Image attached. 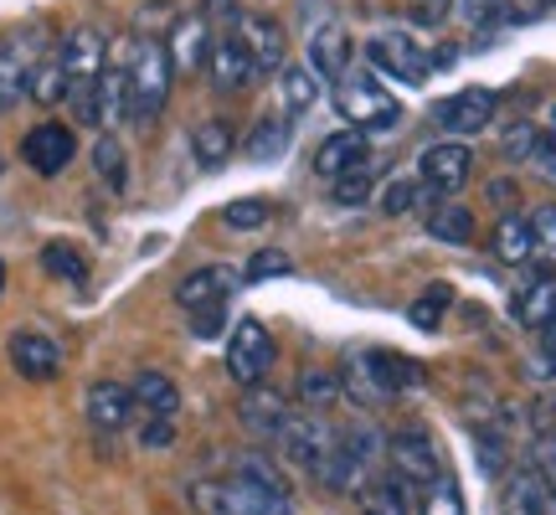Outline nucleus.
I'll use <instances>...</instances> for the list:
<instances>
[{"instance_id": "41", "label": "nucleus", "mask_w": 556, "mask_h": 515, "mask_svg": "<svg viewBox=\"0 0 556 515\" xmlns=\"http://www.w3.org/2000/svg\"><path fill=\"white\" fill-rule=\"evenodd\" d=\"M268 217H274V206L263 197H242V201H232V206H222V222H227L232 233H258V227H268Z\"/></svg>"}, {"instance_id": "1", "label": "nucleus", "mask_w": 556, "mask_h": 515, "mask_svg": "<svg viewBox=\"0 0 556 515\" xmlns=\"http://www.w3.org/2000/svg\"><path fill=\"white\" fill-rule=\"evenodd\" d=\"M170 83H176V62L165 52L160 37H135V58H129V93H135V120L155 124L170 103Z\"/></svg>"}, {"instance_id": "12", "label": "nucleus", "mask_w": 556, "mask_h": 515, "mask_svg": "<svg viewBox=\"0 0 556 515\" xmlns=\"http://www.w3.org/2000/svg\"><path fill=\"white\" fill-rule=\"evenodd\" d=\"M387 454H392V469H397L402 485H428V479L443 475V459H438L433 438L422 434V428H402L392 443H387Z\"/></svg>"}, {"instance_id": "40", "label": "nucleus", "mask_w": 556, "mask_h": 515, "mask_svg": "<svg viewBox=\"0 0 556 515\" xmlns=\"http://www.w3.org/2000/svg\"><path fill=\"white\" fill-rule=\"evenodd\" d=\"M464 21H469L475 32H495V26L520 21V11L510 5V0H464Z\"/></svg>"}, {"instance_id": "7", "label": "nucleus", "mask_w": 556, "mask_h": 515, "mask_svg": "<svg viewBox=\"0 0 556 515\" xmlns=\"http://www.w3.org/2000/svg\"><path fill=\"white\" fill-rule=\"evenodd\" d=\"M41 52H47V32H37V26L0 37V109H16L26 99V78L41 62Z\"/></svg>"}, {"instance_id": "45", "label": "nucleus", "mask_w": 556, "mask_h": 515, "mask_svg": "<svg viewBox=\"0 0 556 515\" xmlns=\"http://www.w3.org/2000/svg\"><path fill=\"white\" fill-rule=\"evenodd\" d=\"M289 268H294V258H289V253H278V248H258V253L248 258L242 278H248V284H268V278L289 274Z\"/></svg>"}, {"instance_id": "6", "label": "nucleus", "mask_w": 556, "mask_h": 515, "mask_svg": "<svg viewBox=\"0 0 556 515\" xmlns=\"http://www.w3.org/2000/svg\"><path fill=\"white\" fill-rule=\"evenodd\" d=\"M366 58H371V67L377 73H387V78H397V83H428L433 78V58L417 47V37H407V32H377V37L366 41Z\"/></svg>"}, {"instance_id": "54", "label": "nucleus", "mask_w": 556, "mask_h": 515, "mask_svg": "<svg viewBox=\"0 0 556 515\" xmlns=\"http://www.w3.org/2000/svg\"><path fill=\"white\" fill-rule=\"evenodd\" d=\"M454 11V0H413V21L417 26H443Z\"/></svg>"}, {"instance_id": "39", "label": "nucleus", "mask_w": 556, "mask_h": 515, "mask_svg": "<svg viewBox=\"0 0 556 515\" xmlns=\"http://www.w3.org/2000/svg\"><path fill=\"white\" fill-rule=\"evenodd\" d=\"M428 191H433V186H428V180H413V176L387 180V191H381V212H387V217H402V212H413Z\"/></svg>"}, {"instance_id": "32", "label": "nucleus", "mask_w": 556, "mask_h": 515, "mask_svg": "<svg viewBox=\"0 0 556 515\" xmlns=\"http://www.w3.org/2000/svg\"><path fill=\"white\" fill-rule=\"evenodd\" d=\"M93 171H99L103 186H114V191H124V180H129V160H124V145L114 129H103L99 145H93Z\"/></svg>"}, {"instance_id": "56", "label": "nucleus", "mask_w": 556, "mask_h": 515, "mask_svg": "<svg viewBox=\"0 0 556 515\" xmlns=\"http://www.w3.org/2000/svg\"><path fill=\"white\" fill-rule=\"evenodd\" d=\"M191 330H197L201 340H212L222 330V310H201V315H191Z\"/></svg>"}, {"instance_id": "35", "label": "nucleus", "mask_w": 556, "mask_h": 515, "mask_svg": "<svg viewBox=\"0 0 556 515\" xmlns=\"http://www.w3.org/2000/svg\"><path fill=\"white\" fill-rule=\"evenodd\" d=\"M340 381H345V402H356V407H377V402H387V397H381V387H377V377H371V366H366V356L345 361Z\"/></svg>"}, {"instance_id": "17", "label": "nucleus", "mask_w": 556, "mask_h": 515, "mask_svg": "<svg viewBox=\"0 0 556 515\" xmlns=\"http://www.w3.org/2000/svg\"><path fill=\"white\" fill-rule=\"evenodd\" d=\"M361 165H371V145H366V129H340V135L319 139L315 150V171L319 176H345V171H361Z\"/></svg>"}, {"instance_id": "4", "label": "nucleus", "mask_w": 556, "mask_h": 515, "mask_svg": "<svg viewBox=\"0 0 556 515\" xmlns=\"http://www.w3.org/2000/svg\"><path fill=\"white\" fill-rule=\"evenodd\" d=\"M274 449L283 459H294L299 469H309V475H315L319 464L340 449V434L319 413H289V423H283L278 438H274Z\"/></svg>"}, {"instance_id": "3", "label": "nucleus", "mask_w": 556, "mask_h": 515, "mask_svg": "<svg viewBox=\"0 0 556 515\" xmlns=\"http://www.w3.org/2000/svg\"><path fill=\"white\" fill-rule=\"evenodd\" d=\"M191 500L206 515H294V495H274V490H263V485H253L242 475L206 479V485L191 490Z\"/></svg>"}, {"instance_id": "42", "label": "nucleus", "mask_w": 556, "mask_h": 515, "mask_svg": "<svg viewBox=\"0 0 556 515\" xmlns=\"http://www.w3.org/2000/svg\"><path fill=\"white\" fill-rule=\"evenodd\" d=\"M232 475L253 479V485H263V490H274V495H289V479H283V469H278V464H274L268 454H242Z\"/></svg>"}, {"instance_id": "11", "label": "nucleus", "mask_w": 556, "mask_h": 515, "mask_svg": "<svg viewBox=\"0 0 556 515\" xmlns=\"http://www.w3.org/2000/svg\"><path fill=\"white\" fill-rule=\"evenodd\" d=\"M433 120L443 135H454V139L479 135L484 124L495 120V93H490V88H458V93H448V99L433 109Z\"/></svg>"}, {"instance_id": "43", "label": "nucleus", "mask_w": 556, "mask_h": 515, "mask_svg": "<svg viewBox=\"0 0 556 515\" xmlns=\"http://www.w3.org/2000/svg\"><path fill=\"white\" fill-rule=\"evenodd\" d=\"M340 449L356 459V464H377L381 449H387V438H381L371 423H356V428H345V434H340Z\"/></svg>"}, {"instance_id": "19", "label": "nucleus", "mask_w": 556, "mask_h": 515, "mask_svg": "<svg viewBox=\"0 0 556 515\" xmlns=\"http://www.w3.org/2000/svg\"><path fill=\"white\" fill-rule=\"evenodd\" d=\"M242 41H248V52L258 62V73H283V62H289V37H283L278 21L248 16L242 21Z\"/></svg>"}, {"instance_id": "50", "label": "nucleus", "mask_w": 556, "mask_h": 515, "mask_svg": "<svg viewBox=\"0 0 556 515\" xmlns=\"http://www.w3.org/2000/svg\"><path fill=\"white\" fill-rule=\"evenodd\" d=\"M139 443H144V449H170V443H176V417L150 413V423L139 428Z\"/></svg>"}, {"instance_id": "27", "label": "nucleus", "mask_w": 556, "mask_h": 515, "mask_svg": "<svg viewBox=\"0 0 556 515\" xmlns=\"http://www.w3.org/2000/svg\"><path fill=\"white\" fill-rule=\"evenodd\" d=\"M278 99H283V114H304V109H315L319 99V73L309 62H283V73H278Z\"/></svg>"}, {"instance_id": "13", "label": "nucleus", "mask_w": 556, "mask_h": 515, "mask_svg": "<svg viewBox=\"0 0 556 515\" xmlns=\"http://www.w3.org/2000/svg\"><path fill=\"white\" fill-rule=\"evenodd\" d=\"M83 407H88V423H93L99 434H124L139 413V397L129 381H93Z\"/></svg>"}, {"instance_id": "26", "label": "nucleus", "mask_w": 556, "mask_h": 515, "mask_svg": "<svg viewBox=\"0 0 556 515\" xmlns=\"http://www.w3.org/2000/svg\"><path fill=\"white\" fill-rule=\"evenodd\" d=\"M289 120H294V114H263V120L248 129V139H242V155L258 160V165L278 160L289 150Z\"/></svg>"}, {"instance_id": "52", "label": "nucleus", "mask_w": 556, "mask_h": 515, "mask_svg": "<svg viewBox=\"0 0 556 515\" xmlns=\"http://www.w3.org/2000/svg\"><path fill=\"white\" fill-rule=\"evenodd\" d=\"M531 233H536L541 248H556V201H546V206L531 212Z\"/></svg>"}, {"instance_id": "31", "label": "nucleus", "mask_w": 556, "mask_h": 515, "mask_svg": "<svg viewBox=\"0 0 556 515\" xmlns=\"http://www.w3.org/2000/svg\"><path fill=\"white\" fill-rule=\"evenodd\" d=\"M299 402H304V413H325V407L345 402V381H340V372H319V366H309V372L299 377Z\"/></svg>"}, {"instance_id": "53", "label": "nucleus", "mask_w": 556, "mask_h": 515, "mask_svg": "<svg viewBox=\"0 0 556 515\" xmlns=\"http://www.w3.org/2000/svg\"><path fill=\"white\" fill-rule=\"evenodd\" d=\"M516 197H520V191H516V180H490V186H484V201H490V206H495V212H500V217H505V212H516Z\"/></svg>"}, {"instance_id": "49", "label": "nucleus", "mask_w": 556, "mask_h": 515, "mask_svg": "<svg viewBox=\"0 0 556 515\" xmlns=\"http://www.w3.org/2000/svg\"><path fill=\"white\" fill-rule=\"evenodd\" d=\"M201 16L212 21V26H222V32H238L242 21H248L238 0H201Z\"/></svg>"}, {"instance_id": "5", "label": "nucleus", "mask_w": 556, "mask_h": 515, "mask_svg": "<svg viewBox=\"0 0 556 515\" xmlns=\"http://www.w3.org/2000/svg\"><path fill=\"white\" fill-rule=\"evenodd\" d=\"M274 361H278V346L268 336V325L263 319H238V330L227 340V372H232V381L238 387H258L274 372Z\"/></svg>"}, {"instance_id": "21", "label": "nucleus", "mask_w": 556, "mask_h": 515, "mask_svg": "<svg viewBox=\"0 0 556 515\" xmlns=\"http://www.w3.org/2000/svg\"><path fill=\"white\" fill-rule=\"evenodd\" d=\"M541 485H546V475H541L531 459L520 469H510L505 490H500V515H541Z\"/></svg>"}, {"instance_id": "57", "label": "nucleus", "mask_w": 556, "mask_h": 515, "mask_svg": "<svg viewBox=\"0 0 556 515\" xmlns=\"http://www.w3.org/2000/svg\"><path fill=\"white\" fill-rule=\"evenodd\" d=\"M541 340H546V346H556V319H546V330H541Z\"/></svg>"}, {"instance_id": "28", "label": "nucleus", "mask_w": 556, "mask_h": 515, "mask_svg": "<svg viewBox=\"0 0 556 515\" xmlns=\"http://www.w3.org/2000/svg\"><path fill=\"white\" fill-rule=\"evenodd\" d=\"M129 387H135V397H139V407H144V413H160V417L180 413V387L165 377V372H155V366H144Z\"/></svg>"}, {"instance_id": "48", "label": "nucleus", "mask_w": 556, "mask_h": 515, "mask_svg": "<svg viewBox=\"0 0 556 515\" xmlns=\"http://www.w3.org/2000/svg\"><path fill=\"white\" fill-rule=\"evenodd\" d=\"M479 469L490 479L505 475V434H500V428H484V434H479Z\"/></svg>"}, {"instance_id": "2", "label": "nucleus", "mask_w": 556, "mask_h": 515, "mask_svg": "<svg viewBox=\"0 0 556 515\" xmlns=\"http://www.w3.org/2000/svg\"><path fill=\"white\" fill-rule=\"evenodd\" d=\"M336 109L345 114L351 129H366V135H387L402 124V103L371 73H345L336 83Z\"/></svg>"}, {"instance_id": "55", "label": "nucleus", "mask_w": 556, "mask_h": 515, "mask_svg": "<svg viewBox=\"0 0 556 515\" xmlns=\"http://www.w3.org/2000/svg\"><path fill=\"white\" fill-rule=\"evenodd\" d=\"M531 165H536L541 176H546V180L556 186V135H552V129L541 135V145H536V155H531Z\"/></svg>"}, {"instance_id": "47", "label": "nucleus", "mask_w": 556, "mask_h": 515, "mask_svg": "<svg viewBox=\"0 0 556 515\" xmlns=\"http://www.w3.org/2000/svg\"><path fill=\"white\" fill-rule=\"evenodd\" d=\"M366 197H371V165H361V171H345V176H336V201H340V206H361Z\"/></svg>"}, {"instance_id": "51", "label": "nucleus", "mask_w": 556, "mask_h": 515, "mask_svg": "<svg viewBox=\"0 0 556 515\" xmlns=\"http://www.w3.org/2000/svg\"><path fill=\"white\" fill-rule=\"evenodd\" d=\"M520 372H526V381H556V346L541 340V351H531Z\"/></svg>"}, {"instance_id": "18", "label": "nucleus", "mask_w": 556, "mask_h": 515, "mask_svg": "<svg viewBox=\"0 0 556 515\" xmlns=\"http://www.w3.org/2000/svg\"><path fill=\"white\" fill-rule=\"evenodd\" d=\"M351 37H345V26H319L315 37H309V67L319 73V83H340L351 73Z\"/></svg>"}, {"instance_id": "20", "label": "nucleus", "mask_w": 556, "mask_h": 515, "mask_svg": "<svg viewBox=\"0 0 556 515\" xmlns=\"http://www.w3.org/2000/svg\"><path fill=\"white\" fill-rule=\"evenodd\" d=\"M191 155H197L201 171H222L227 160L238 155V135H232V124L227 120H201L191 129Z\"/></svg>"}, {"instance_id": "34", "label": "nucleus", "mask_w": 556, "mask_h": 515, "mask_svg": "<svg viewBox=\"0 0 556 515\" xmlns=\"http://www.w3.org/2000/svg\"><path fill=\"white\" fill-rule=\"evenodd\" d=\"M417 511H422V515H469V511H464V495H458V485L448 479V469L422 485V495H417Z\"/></svg>"}, {"instance_id": "36", "label": "nucleus", "mask_w": 556, "mask_h": 515, "mask_svg": "<svg viewBox=\"0 0 556 515\" xmlns=\"http://www.w3.org/2000/svg\"><path fill=\"white\" fill-rule=\"evenodd\" d=\"M361 515H413L407 511V485L402 479H381L371 490H361Z\"/></svg>"}, {"instance_id": "22", "label": "nucleus", "mask_w": 556, "mask_h": 515, "mask_svg": "<svg viewBox=\"0 0 556 515\" xmlns=\"http://www.w3.org/2000/svg\"><path fill=\"white\" fill-rule=\"evenodd\" d=\"M289 413H294V407H289L278 392H263V381L258 387H248V397H242V423H248L258 438H268V443H274L278 428L289 423Z\"/></svg>"}, {"instance_id": "30", "label": "nucleus", "mask_w": 556, "mask_h": 515, "mask_svg": "<svg viewBox=\"0 0 556 515\" xmlns=\"http://www.w3.org/2000/svg\"><path fill=\"white\" fill-rule=\"evenodd\" d=\"M26 99L41 103V109L67 99V67H62L58 52H41V62L31 67V78H26Z\"/></svg>"}, {"instance_id": "9", "label": "nucleus", "mask_w": 556, "mask_h": 515, "mask_svg": "<svg viewBox=\"0 0 556 515\" xmlns=\"http://www.w3.org/2000/svg\"><path fill=\"white\" fill-rule=\"evenodd\" d=\"M73 155H78V135L58 120L31 124L26 139H21V160H26L37 176H62V171L73 165Z\"/></svg>"}, {"instance_id": "38", "label": "nucleus", "mask_w": 556, "mask_h": 515, "mask_svg": "<svg viewBox=\"0 0 556 515\" xmlns=\"http://www.w3.org/2000/svg\"><path fill=\"white\" fill-rule=\"evenodd\" d=\"M541 145V129L531 120H516L505 124V135H500V160H510V165H520V160H531Z\"/></svg>"}, {"instance_id": "25", "label": "nucleus", "mask_w": 556, "mask_h": 515, "mask_svg": "<svg viewBox=\"0 0 556 515\" xmlns=\"http://www.w3.org/2000/svg\"><path fill=\"white\" fill-rule=\"evenodd\" d=\"M366 366H371L381 397H397V392H407V387H422V366H417L413 356H397V351H371Z\"/></svg>"}, {"instance_id": "59", "label": "nucleus", "mask_w": 556, "mask_h": 515, "mask_svg": "<svg viewBox=\"0 0 556 515\" xmlns=\"http://www.w3.org/2000/svg\"><path fill=\"white\" fill-rule=\"evenodd\" d=\"M552 135H556V103H552Z\"/></svg>"}, {"instance_id": "15", "label": "nucleus", "mask_w": 556, "mask_h": 515, "mask_svg": "<svg viewBox=\"0 0 556 515\" xmlns=\"http://www.w3.org/2000/svg\"><path fill=\"white\" fill-rule=\"evenodd\" d=\"M5 351H11V366H16L26 381L62 377V346L52 336H41V330H16Z\"/></svg>"}, {"instance_id": "14", "label": "nucleus", "mask_w": 556, "mask_h": 515, "mask_svg": "<svg viewBox=\"0 0 556 515\" xmlns=\"http://www.w3.org/2000/svg\"><path fill=\"white\" fill-rule=\"evenodd\" d=\"M212 41H217V26L201 16H180L170 32H165V52H170V62H176V78L180 73H197L201 62L212 58Z\"/></svg>"}, {"instance_id": "37", "label": "nucleus", "mask_w": 556, "mask_h": 515, "mask_svg": "<svg viewBox=\"0 0 556 515\" xmlns=\"http://www.w3.org/2000/svg\"><path fill=\"white\" fill-rule=\"evenodd\" d=\"M448 304H454V289H448V284H433L422 299H413L407 319H413L417 330H438V325H443V315H448Z\"/></svg>"}, {"instance_id": "10", "label": "nucleus", "mask_w": 556, "mask_h": 515, "mask_svg": "<svg viewBox=\"0 0 556 515\" xmlns=\"http://www.w3.org/2000/svg\"><path fill=\"white\" fill-rule=\"evenodd\" d=\"M469 171H475V150H469L464 139H443V145H428V150L417 155V176L428 180L433 191H443V197L464 191Z\"/></svg>"}, {"instance_id": "33", "label": "nucleus", "mask_w": 556, "mask_h": 515, "mask_svg": "<svg viewBox=\"0 0 556 515\" xmlns=\"http://www.w3.org/2000/svg\"><path fill=\"white\" fill-rule=\"evenodd\" d=\"M41 268H47V278L83 284V278H88V258H83L73 242H47V248H41Z\"/></svg>"}, {"instance_id": "24", "label": "nucleus", "mask_w": 556, "mask_h": 515, "mask_svg": "<svg viewBox=\"0 0 556 515\" xmlns=\"http://www.w3.org/2000/svg\"><path fill=\"white\" fill-rule=\"evenodd\" d=\"M490 248H495L500 263H531L536 258V233H531V217H520V212H505L495 227V238H490Z\"/></svg>"}, {"instance_id": "58", "label": "nucleus", "mask_w": 556, "mask_h": 515, "mask_svg": "<svg viewBox=\"0 0 556 515\" xmlns=\"http://www.w3.org/2000/svg\"><path fill=\"white\" fill-rule=\"evenodd\" d=\"M0 294H5V258H0Z\"/></svg>"}, {"instance_id": "44", "label": "nucleus", "mask_w": 556, "mask_h": 515, "mask_svg": "<svg viewBox=\"0 0 556 515\" xmlns=\"http://www.w3.org/2000/svg\"><path fill=\"white\" fill-rule=\"evenodd\" d=\"M176 5H170V0H150V5H139V16H135V37H160L165 41V32H170V26H176Z\"/></svg>"}, {"instance_id": "16", "label": "nucleus", "mask_w": 556, "mask_h": 515, "mask_svg": "<svg viewBox=\"0 0 556 515\" xmlns=\"http://www.w3.org/2000/svg\"><path fill=\"white\" fill-rule=\"evenodd\" d=\"M232 268H222V263H212V268H191V274L176 284V304L186 310V315H201V310H222L227 304V294H232Z\"/></svg>"}, {"instance_id": "29", "label": "nucleus", "mask_w": 556, "mask_h": 515, "mask_svg": "<svg viewBox=\"0 0 556 515\" xmlns=\"http://www.w3.org/2000/svg\"><path fill=\"white\" fill-rule=\"evenodd\" d=\"M428 238L448 242V248H469V242H475V212L458 206V201L433 206V212H428Z\"/></svg>"}, {"instance_id": "23", "label": "nucleus", "mask_w": 556, "mask_h": 515, "mask_svg": "<svg viewBox=\"0 0 556 515\" xmlns=\"http://www.w3.org/2000/svg\"><path fill=\"white\" fill-rule=\"evenodd\" d=\"M516 319L526 330H546V319H556V274H536L526 289L516 294Z\"/></svg>"}, {"instance_id": "46", "label": "nucleus", "mask_w": 556, "mask_h": 515, "mask_svg": "<svg viewBox=\"0 0 556 515\" xmlns=\"http://www.w3.org/2000/svg\"><path fill=\"white\" fill-rule=\"evenodd\" d=\"M531 464L556 485V428L536 413V438H531Z\"/></svg>"}, {"instance_id": "8", "label": "nucleus", "mask_w": 556, "mask_h": 515, "mask_svg": "<svg viewBox=\"0 0 556 515\" xmlns=\"http://www.w3.org/2000/svg\"><path fill=\"white\" fill-rule=\"evenodd\" d=\"M206 67H212V93H217V99H238V93H248L253 78H258V62L248 52L242 32H217Z\"/></svg>"}]
</instances>
